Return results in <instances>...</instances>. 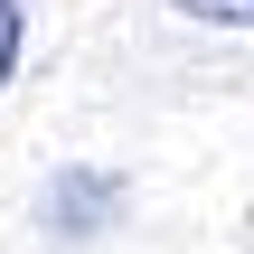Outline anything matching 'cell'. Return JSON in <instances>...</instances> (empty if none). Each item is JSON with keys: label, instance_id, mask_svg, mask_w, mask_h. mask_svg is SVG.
<instances>
[{"label": "cell", "instance_id": "1", "mask_svg": "<svg viewBox=\"0 0 254 254\" xmlns=\"http://www.w3.org/2000/svg\"><path fill=\"white\" fill-rule=\"evenodd\" d=\"M179 19H207V28H254V0H170Z\"/></svg>", "mask_w": 254, "mask_h": 254}, {"label": "cell", "instance_id": "2", "mask_svg": "<svg viewBox=\"0 0 254 254\" xmlns=\"http://www.w3.org/2000/svg\"><path fill=\"white\" fill-rule=\"evenodd\" d=\"M19 38H28V0H0V85L19 75Z\"/></svg>", "mask_w": 254, "mask_h": 254}]
</instances>
